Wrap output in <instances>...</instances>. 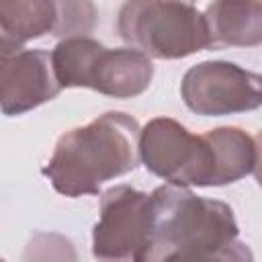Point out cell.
Returning a JSON list of instances; mask_svg holds the SVG:
<instances>
[{
	"mask_svg": "<svg viewBox=\"0 0 262 262\" xmlns=\"http://www.w3.org/2000/svg\"><path fill=\"white\" fill-rule=\"evenodd\" d=\"M244 258L252 256L237 242L229 205L170 182L149 192V239L139 262Z\"/></svg>",
	"mask_w": 262,
	"mask_h": 262,
	"instance_id": "6da1fadb",
	"label": "cell"
},
{
	"mask_svg": "<svg viewBox=\"0 0 262 262\" xmlns=\"http://www.w3.org/2000/svg\"><path fill=\"white\" fill-rule=\"evenodd\" d=\"M139 123L117 111L63 133L43 168L51 186L63 196L96 194L98 188L139 162Z\"/></svg>",
	"mask_w": 262,
	"mask_h": 262,
	"instance_id": "7a4b0ae2",
	"label": "cell"
},
{
	"mask_svg": "<svg viewBox=\"0 0 262 262\" xmlns=\"http://www.w3.org/2000/svg\"><path fill=\"white\" fill-rule=\"evenodd\" d=\"M51 68L61 88H92L113 98H133L151 84V57L135 47L108 49L88 35L61 39L51 51Z\"/></svg>",
	"mask_w": 262,
	"mask_h": 262,
	"instance_id": "3957f363",
	"label": "cell"
},
{
	"mask_svg": "<svg viewBox=\"0 0 262 262\" xmlns=\"http://www.w3.org/2000/svg\"><path fill=\"white\" fill-rule=\"evenodd\" d=\"M129 47L154 59H182L209 49L203 12L180 0H127L117 18Z\"/></svg>",
	"mask_w": 262,
	"mask_h": 262,
	"instance_id": "277c9868",
	"label": "cell"
},
{
	"mask_svg": "<svg viewBox=\"0 0 262 262\" xmlns=\"http://www.w3.org/2000/svg\"><path fill=\"white\" fill-rule=\"evenodd\" d=\"M139 160L143 166L178 186H215V154L203 135H192L170 117H156L139 129Z\"/></svg>",
	"mask_w": 262,
	"mask_h": 262,
	"instance_id": "5b68a950",
	"label": "cell"
},
{
	"mask_svg": "<svg viewBox=\"0 0 262 262\" xmlns=\"http://www.w3.org/2000/svg\"><path fill=\"white\" fill-rule=\"evenodd\" d=\"M184 104L201 117H223L260 106V76L233 61H201L180 84Z\"/></svg>",
	"mask_w": 262,
	"mask_h": 262,
	"instance_id": "8992f818",
	"label": "cell"
},
{
	"mask_svg": "<svg viewBox=\"0 0 262 262\" xmlns=\"http://www.w3.org/2000/svg\"><path fill=\"white\" fill-rule=\"evenodd\" d=\"M149 239V194L117 184L100 196V217L92 229V254L100 260H139Z\"/></svg>",
	"mask_w": 262,
	"mask_h": 262,
	"instance_id": "52a82bcc",
	"label": "cell"
},
{
	"mask_svg": "<svg viewBox=\"0 0 262 262\" xmlns=\"http://www.w3.org/2000/svg\"><path fill=\"white\" fill-rule=\"evenodd\" d=\"M51 57L43 49H14L0 59V111L16 117L59 94Z\"/></svg>",
	"mask_w": 262,
	"mask_h": 262,
	"instance_id": "ba28073f",
	"label": "cell"
},
{
	"mask_svg": "<svg viewBox=\"0 0 262 262\" xmlns=\"http://www.w3.org/2000/svg\"><path fill=\"white\" fill-rule=\"evenodd\" d=\"M203 16L209 47H256L262 41L260 0H213Z\"/></svg>",
	"mask_w": 262,
	"mask_h": 262,
	"instance_id": "9c48e42d",
	"label": "cell"
},
{
	"mask_svg": "<svg viewBox=\"0 0 262 262\" xmlns=\"http://www.w3.org/2000/svg\"><path fill=\"white\" fill-rule=\"evenodd\" d=\"M207 137L215 154V186L231 184L256 170L258 145L256 139L239 127L209 129Z\"/></svg>",
	"mask_w": 262,
	"mask_h": 262,
	"instance_id": "30bf717a",
	"label": "cell"
},
{
	"mask_svg": "<svg viewBox=\"0 0 262 262\" xmlns=\"http://www.w3.org/2000/svg\"><path fill=\"white\" fill-rule=\"evenodd\" d=\"M55 0H0V39L25 45L53 31Z\"/></svg>",
	"mask_w": 262,
	"mask_h": 262,
	"instance_id": "8fae6325",
	"label": "cell"
},
{
	"mask_svg": "<svg viewBox=\"0 0 262 262\" xmlns=\"http://www.w3.org/2000/svg\"><path fill=\"white\" fill-rule=\"evenodd\" d=\"M55 27L51 35L55 37H76L88 35L96 25V8L92 0H55Z\"/></svg>",
	"mask_w": 262,
	"mask_h": 262,
	"instance_id": "7c38bea8",
	"label": "cell"
},
{
	"mask_svg": "<svg viewBox=\"0 0 262 262\" xmlns=\"http://www.w3.org/2000/svg\"><path fill=\"white\" fill-rule=\"evenodd\" d=\"M20 47H23L20 43L8 41V39H0V59H2L6 53H10V51H14V49H20Z\"/></svg>",
	"mask_w": 262,
	"mask_h": 262,
	"instance_id": "4fadbf2b",
	"label": "cell"
},
{
	"mask_svg": "<svg viewBox=\"0 0 262 262\" xmlns=\"http://www.w3.org/2000/svg\"><path fill=\"white\" fill-rule=\"evenodd\" d=\"M180 2H190V4H192V2H194V0H180Z\"/></svg>",
	"mask_w": 262,
	"mask_h": 262,
	"instance_id": "5bb4252c",
	"label": "cell"
}]
</instances>
